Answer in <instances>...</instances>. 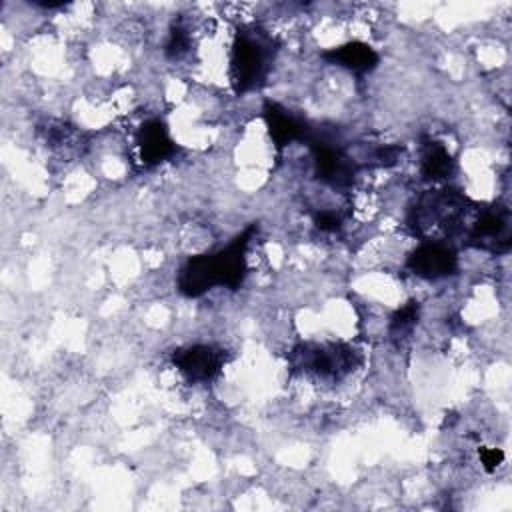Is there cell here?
Masks as SVG:
<instances>
[{"instance_id":"17","label":"cell","mask_w":512,"mask_h":512,"mask_svg":"<svg viewBox=\"0 0 512 512\" xmlns=\"http://www.w3.org/2000/svg\"><path fill=\"white\" fill-rule=\"evenodd\" d=\"M478 456L486 472H494L504 460V452L500 448H488V446L478 448Z\"/></svg>"},{"instance_id":"7","label":"cell","mask_w":512,"mask_h":512,"mask_svg":"<svg viewBox=\"0 0 512 512\" xmlns=\"http://www.w3.org/2000/svg\"><path fill=\"white\" fill-rule=\"evenodd\" d=\"M226 350L212 344H192L170 354L172 364L192 382L214 380L226 364Z\"/></svg>"},{"instance_id":"6","label":"cell","mask_w":512,"mask_h":512,"mask_svg":"<svg viewBox=\"0 0 512 512\" xmlns=\"http://www.w3.org/2000/svg\"><path fill=\"white\" fill-rule=\"evenodd\" d=\"M466 244L494 254L508 252L512 246L510 210L500 204L478 208V216L466 228Z\"/></svg>"},{"instance_id":"11","label":"cell","mask_w":512,"mask_h":512,"mask_svg":"<svg viewBox=\"0 0 512 512\" xmlns=\"http://www.w3.org/2000/svg\"><path fill=\"white\" fill-rule=\"evenodd\" d=\"M328 64L346 68L358 76H364L368 72H372L378 66V52L366 44V42H346L342 46H334L328 48L320 54Z\"/></svg>"},{"instance_id":"9","label":"cell","mask_w":512,"mask_h":512,"mask_svg":"<svg viewBox=\"0 0 512 512\" xmlns=\"http://www.w3.org/2000/svg\"><path fill=\"white\" fill-rule=\"evenodd\" d=\"M262 118L266 122L268 134L276 146V150H282L290 142H304L310 124L298 116H294L290 110L280 106L278 102L266 100L262 106Z\"/></svg>"},{"instance_id":"1","label":"cell","mask_w":512,"mask_h":512,"mask_svg":"<svg viewBox=\"0 0 512 512\" xmlns=\"http://www.w3.org/2000/svg\"><path fill=\"white\" fill-rule=\"evenodd\" d=\"M258 224H250L226 248L212 254H198L186 260L178 274V290L186 298H198L214 286L238 290L246 276V248Z\"/></svg>"},{"instance_id":"2","label":"cell","mask_w":512,"mask_h":512,"mask_svg":"<svg viewBox=\"0 0 512 512\" xmlns=\"http://www.w3.org/2000/svg\"><path fill=\"white\" fill-rule=\"evenodd\" d=\"M278 44L260 26L250 24L236 30L230 54V86L242 96L260 88L272 68Z\"/></svg>"},{"instance_id":"10","label":"cell","mask_w":512,"mask_h":512,"mask_svg":"<svg viewBox=\"0 0 512 512\" xmlns=\"http://www.w3.org/2000/svg\"><path fill=\"white\" fill-rule=\"evenodd\" d=\"M136 144H138L140 160L146 166L160 164V162L172 158L176 152V142L172 140L166 122L160 118L148 120L138 128Z\"/></svg>"},{"instance_id":"4","label":"cell","mask_w":512,"mask_h":512,"mask_svg":"<svg viewBox=\"0 0 512 512\" xmlns=\"http://www.w3.org/2000/svg\"><path fill=\"white\" fill-rule=\"evenodd\" d=\"M292 368L314 374L322 380H342L360 364L358 352L344 342L300 344L290 352Z\"/></svg>"},{"instance_id":"5","label":"cell","mask_w":512,"mask_h":512,"mask_svg":"<svg viewBox=\"0 0 512 512\" xmlns=\"http://www.w3.org/2000/svg\"><path fill=\"white\" fill-rule=\"evenodd\" d=\"M304 144H308V148L312 150L318 180L340 190L352 186L358 172V164L346 154V150L340 144H336L332 136L310 126Z\"/></svg>"},{"instance_id":"18","label":"cell","mask_w":512,"mask_h":512,"mask_svg":"<svg viewBox=\"0 0 512 512\" xmlns=\"http://www.w3.org/2000/svg\"><path fill=\"white\" fill-rule=\"evenodd\" d=\"M32 4L40 6V8H62V6H66L64 0H34Z\"/></svg>"},{"instance_id":"16","label":"cell","mask_w":512,"mask_h":512,"mask_svg":"<svg viewBox=\"0 0 512 512\" xmlns=\"http://www.w3.org/2000/svg\"><path fill=\"white\" fill-rule=\"evenodd\" d=\"M314 226L322 232H336L342 226V218L336 212L330 210H322L314 216Z\"/></svg>"},{"instance_id":"14","label":"cell","mask_w":512,"mask_h":512,"mask_svg":"<svg viewBox=\"0 0 512 512\" xmlns=\"http://www.w3.org/2000/svg\"><path fill=\"white\" fill-rule=\"evenodd\" d=\"M190 48V34L184 26L180 24H172L170 28V34H168V40H166V46H164V54L172 60L184 56Z\"/></svg>"},{"instance_id":"12","label":"cell","mask_w":512,"mask_h":512,"mask_svg":"<svg viewBox=\"0 0 512 512\" xmlns=\"http://www.w3.org/2000/svg\"><path fill=\"white\" fill-rule=\"evenodd\" d=\"M420 168L426 180H446L454 172V160L440 142L428 140L422 146Z\"/></svg>"},{"instance_id":"3","label":"cell","mask_w":512,"mask_h":512,"mask_svg":"<svg viewBox=\"0 0 512 512\" xmlns=\"http://www.w3.org/2000/svg\"><path fill=\"white\" fill-rule=\"evenodd\" d=\"M474 204L454 188L428 190L410 210L408 224L414 234H424L430 228H440L448 238L464 234V218Z\"/></svg>"},{"instance_id":"13","label":"cell","mask_w":512,"mask_h":512,"mask_svg":"<svg viewBox=\"0 0 512 512\" xmlns=\"http://www.w3.org/2000/svg\"><path fill=\"white\" fill-rule=\"evenodd\" d=\"M418 314H420V304L416 300L406 302L402 308H398L392 316H390V324H388V334L394 342H400L402 338H406L412 328L418 322Z\"/></svg>"},{"instance_id":"15","label":"cell","mask_w":512,"mask_h":512,"mask_svg":"<svg viewBox=\"0 0 512 512\" xmlns=\"http://www.w3.org/2000/svg\"><path fill=\"white\" fill-rule=\"evenodd\" d=\"M402 156V146L396 144H382L372 152V164L376 166H394Z\"/></svg>"},{"instance_id":"8","label":"cell","mask_w":512,"mask_h":512,"mask_svg":"<svg viewBox=\"0 0 512 512\" xmlns=\"http://www.w3.org/2000/svg\"><path fill=\"white\" fill-rule=\"evenodd\" d=\"M406 266L420 278L438 280L456 272L458 256L452 246L438 240H426L408 256Z\"/></svg>"}]
</instances>
